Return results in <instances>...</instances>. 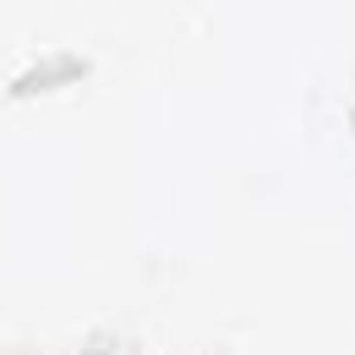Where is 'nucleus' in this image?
I'll use <instances>...</instances> for the list:
<instances>
[]
</instances>
